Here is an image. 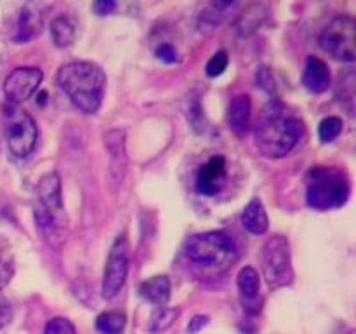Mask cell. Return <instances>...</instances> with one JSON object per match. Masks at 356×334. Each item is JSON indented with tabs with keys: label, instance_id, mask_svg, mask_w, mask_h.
<instances>
[{
	"label": "cell",
	"instance_id": "1",
	"mask_svg": "<svg viewBox=\"0 0 356 334\" xmlns=\"http://www.w3.org/2000/svg\"><path fill=\"white\" fill-rule=\"evenodd\" d=\"M305 125L302 120L289 110L280 100L264 104L254 125V143L261 155L268 159H282L289 155L301 139Z\"/></svg>",
	"mask_w": 356,
	"mask_h": 334
},
{
	"label": "cell",
	"instance_id": "2",
	"mask_svg": "<svg viewBox=\"0 0 356 334\" xmlns=\"http://www.w3.org/2000/svg\"><path fill=\"white\" fill-rule=\"evenodd\" d=\"M56 82L80 113L94 115L103 104L106 75L96 63H66L59 68Z\"/></svg>",
	"mask_w": 356,
	"mask_h": 334
},
{
	"label": "cell",
	"instance_id": "3",
	"mask_svg": "<svg viewBox=\"0 0 356 334\" xmlns=\"http://www.w3.org/2000/svg\"><path fill=\"white\" fill-rule=\"evenodd\" d=\"M238 246L225 232H205L193 235L186 244V257L200 273L222 275L238 261Z\"/></svg>",
	"mask_w": 356,
	"mask_h": 334
},
{
	"label": "cell",
	"instance_id": "4",
	"mask_svg": "<svg viewBox=\"0 0 356 334\" xmlns=\"http://www.w3.org/2000/svg\"><path fill=\"white\" fill-rule=\"evenodd\" d=\"M351 180L337 166H315L306 174V202L315 211H334L350 200Z\"/></svg>",
	"mask_w": 356,
	"mask_h": 334
},
{
	"label": "cell",
	"instance_id": "5",
	"mask_svg": "<svg viewBox=\"0 0 356 334\" xmlns=\"http://www.w3.org/2000/svg\"><path fill=\"white\" fill-rule=\"evenodd\" d=\"M3 134L9 152L16 159H28L33 153L38 139L37 124L28 111L16 104L7 103L3 106Z\"/></svg>",
	"mask_w": 356,
	"mask_h": 334
},
{
	"label": "cell",
	"instance_id": "6",
	"mask_svg": "<svg viewBox=\"0 0 356 334\" xmlns=\"http://www.w3.org/2000/svg\"><path fill=\"white\" fill-rule=\"evenodd\" d=\"M263 273L270 289L287 287L294 282L291 244L287 237L273 235L264 242L263 247Z\"/></svg>",
	"mask_w": 356,
	"mask_h": 334
},
{
	"label": "cell",
	"instance_id": "7",
	"mask_svg": "<svg viewBox=\"0 0 356 334\" xmlns=\"http://www.w3.org/2000/svg\"><path fill=\"white\" fill-rule=\"evenodd\" d=\"M320 47L341 63H353L356 56V21L351 16H337L320 33Z\"/></svg>",
	"mask_w": 356,
	"mask_h": 334
},
{
	"label": "cell",
	"instance_id": "8",
	"mask_svg": "<svg viewBox=\"0 0 356 334\" xmlns=\"http://www.w3.org/2000/svg\"><path fill=\"white\" fill-rule=\"evenodd\" d=\"M38 204L35 207V219L40 228L58 230L65 223L61 177L58 173H47L40 177L37 188Z\"/></svg>",
	"mask_w": 356,
	"mask_h": 334
},
{
	"label": "cell",
	"instance_id": "9",
	"mask_svg": "<svg viewBox=\"0 0 356 334\" xmlns=\"http://www.w3.org/2000/svg\"><path fill=\"white\" fill-rule=\"evenodd\" d=\"M129 267H131V246L127 237L118 235L104 263L103 282H101V294L104 299L117 298L118 292L124 289Z\"/></svg>",
	"mask_w": 356,
	"mask_h": 334
},
{
	"label": "cell",
	"instance_id": "10",
	"mask_svg": "<svg viewBox=\"0 0 356 334\" xmlns=\"http://www.w3.org/2000/svg\"><path fill=\"white\" fill-rule=\"evenodd\" d=\"M44 80L42 70L35 66H19L13 70L3 80V94L10 104H21L30 100Z\"/></svg>",
	"mask_w": 356,
	"mask_h": 334
},
{
	"label": "cell",
	"instance_id": "11",
	"mask_svg": "<svg viewBox=\"0 0 356 334\" xmlns=\"http://www.w3.org/2000/svg\"><path fill=\"white\" fill-rule=\"evenodd\" d=\"M226 176H228L226 159L222 155H214L198 167L195 188L204 197H214L225 186Z\"/></svg>",
	"mask_w": 356,
	"mask_h": 334
},
{
	"label": "cell",
	"instance_id": "12",
	"mask_svg": "<svg viewBox=\"0 0 356 334\" xmlns=\"http://www.w3.org/2000/svg\"><path fill=\"white\" fill-rule=\"evenodd\" d=\"M42 26H44V16H42L40 6L38 3H26L21 9L14 40L17 44H26V42L33 40L35 37L40 35Z\"/></svg>",
	"mask_w": 356,
	"mask_h": 334
},
{
	"label": "cell",
	"instance_id": "13",
	"mask_svg": "<svg viewBox=\"0 0 356 334\" xmlns=\"http://www.w3.org/2000/svg\"><path fill=\"white\" fill-rule=\"evenodd\" d=\"M330 82H332V75L327 63L315 56H309L306 59L305 73H302V84L306 89L313 94H322L329 89Z\"/></svg>",
	"mask_w": 356,
	"mask_h": 334
},
{
	"label": "cell",
	"instance_id": "14",
	"mask_svg": "<svg viewBox=\"0 0 356 334\" xmlns=\"http://www.w3.org/2000/svg\"><path fill=\"white\" fill-rule=\"evenodd\" d=\"M236 284H238L240 296L243 299V308L249 313H257L261 310V306L257 305V299H259V289H261V278L257 273L256 268L245 267L240 270L238 278H236Z\"/></svg>",
	"mask_w": 356,
	"mask_h": 334
},
{
	"label": "cell",
	"instance_id": "15",
	"mask_svg": "<svg viewBox=\"0 0 356 334\" xmlns=\"http://www.w3.org/2000/svg\"><path fill=\"white\" fill-rule=\"evenodd\" d=\"M252 117V104L247 94H238L232 100L228 108V125L236 136H243L250 127Z\"/></svg>",
	"mask_w": 356,
	"mask_h": 334
},
{
	"label": "cell",
	"instance_id": "16",
	"mask_svg": "<svg viewBox=\"0 0 356 334\" xmlns=\"http://www.w3.org/2000/svg\"><path fill=\"white\" fill-rule=\"evenodd\" d=\"M139 296L155 306H167L170 299V280L167 275H156L139 285Z\"/></svg>",
	"mask_w": 356,
	"mask_h": 334
},
{
	"label": "cell",
	"instance_id": "17",
	"mask_svg": "<svg viewBox=\"0 0 356 334\" xmlns=\"http://www.w3.org/2000/svg\"><path fill=\"white\" fill-rule=\"evenodd\" d=\"M242 225L247 232L254 235H263L270 228V219H268L266 209L259 198H252L242 211Z\"/></svg>",
	"mask_w": 356,
	"mask_h": 334
},
{
	"label": "cell",
	"instance_id": "18",
	"mask_svg": "<svg viewBox=\"0 0 356 334\" xmlns=\"http://www.w3.org/2000/svg\"><path fill=\"white\" fill-rule=\"evenodd\" d=\"M266 13V7L261 6V3H252V6L245 7V10L240 14L238 21H236V28H238L240 35H243V37L252 35L264 23Z\"/></svg>",
	"mask_w": 356,
	"mask_h": 334
},
{
	"label": "cell",
	"instance_id": "19",
	"mask_svg": "<svg viewBox=\"0 0 356 334\" xmlns=\"http://www.w3.org/2000/svg\"><path fill=\"white\" fill-rule=\"evenodd\" d=\"M51 37L56 47L65 49L73 44L75 40V28H73L72 21L65 16H59L52 19L51 23Z\"/></svg>",
	"mask_w": 356,
	"mask_h": 334
},
{
	"label": "cell",
	"instance_id": "20",
	"mask_svg": "<svg viewBox=\"0 0 356 334\" xmlns=\"http://www.w3.org/2000/svg\"><path fill=\"white\" fill-rule=\"evenodd\" d=\"M125 324H127V317L124 312L110 310V312H104L97 317L96 329L101 334H122L125 329Z\"/></svg>",
	"mask_w": 356,
	"mask_h": 334
},
{
	"label": "cell",
	"instance_id": "21",
	"mask_svg": "<svg viewBox=\"0 0 356 334\" xmlns=\"http://www.w3.org/2000/svg\"><path fill=\"white\" fill-rule=\"evenodd\" d=\"M179 312L176 308H169V306H160L153 312L152 319H149V331L152 333H163L169 329L177 319Z\"/></svg>",
	"mask_w": 356,
	"mask_h": 334
},
{
	"label": "cell",
	"instance_id": "22",
	"mask_svg": "<svg viewBox=\"0 0 356 334\" xmlns=\"http://www.w3.org/2000/svg\"><path fill=\"white\" fill-rule=\"evenodd\" d=\"M343 132V120L339 117H327L318 125V138L322 143H332Z\"/></svg>",
	"mask_w": 356,
	"mask_h": 334
},
{
	"label": "cell",
	"instance_id": "23",
	"mask_svg": "<svg viewBox=\"0 0 356 334\" xmlns=\"http://www.w3.org/2000/svg\"><path fill=\"white\" fill-rule=\"evenodd\" d=\"M229 63V56L226 51H218L207 63V68H205V73H207L211 79L214 77H219L221 73H225V70L228 68Z\"/></svg>",
	"mask_w": 356,
	"mask_h": 334
},
{
	"label": "cell",
	"instance_id": "24",
	"mask_svg": "<svg viewBox=\"0 0 356 334\" xmlns=\"http://www.w3.org/2000/svg\"><path fill=\"white\" fill-rule=\"evenodd\" d=\"M44 334H76V329L72 320L65 319V317H54L47 322Z\"/></svg>",
	"mask_w": 356,
	"mask_h": 334
},
{
	"label": "cell",
	"instance_id": "25",
	"mask_svg": "<svg viewBox=\"0 0 356 334\" xmlns=\"http://www.w3.org/2000/svg\"><path fill=\"white\" fill-rule=\"evenodd\" d=\"M156 58L162 59L165 63H176L177 61V52L172 45L162 44L159 49H156Z\"/></svg>",
	"mask_w": 356,
	"mask_h": 334
},
{
	"label": "cell",
	"instance_id": "26",
	"mask_svg": "<svg viewBox=\"0 0 356 334\" xmlns=\"http://www.w3.org/2000/svg\"><path fill=\"white\" fill-rule=\"evenodd\" d=\"M209 324V317L207 315H197L193 317V320H190V324H188V329L186 333L188 334H197L200 333L202 329H204L205 326Z\"/></svg>",
	"mask_w": 356,
	"mask_h": 334
},
{
	"label": "cell",
	"instance_id": "27",
	"mask_svg": "<svg viewBox=\"0 0 356 334\" xmlns=\"http://www.w3.org/2000/svg\"><path fill=\"white\" fill-rule=\"evenodd\" d=\"M10 319H13V310H10V305L6 301V299L0 298V329H2L3 326H7V324L10 322Z\"/></svg>",
	"mask_w": 356,
	"mask_h": 334
},
{
	"label": "cell",
	"instance_id": "28",
	"mask_svg": "<svg viewBox=\"0 0 356 334\" xmlns=\"http://www.w3.org/2000/svg\"><path fill=\"white\" fill-rule=\"evenodd\" d=\"M94 10H96V14H99V16H106V14H111L115 9H117V3L111 2V0H101V2H96L94 3Z\"/></svg>",
	"mask_w": 356,
	"mask_h": 334
}]
</instances>
